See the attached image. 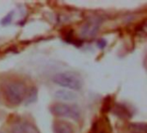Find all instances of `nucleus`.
I'll return each mask as SVG.
<instances>
[{"label": "nucleus", "instance_id": "obj_1", "mask_svg": "<svg viewBox=\"0 0 147 133\" xmlns=\"http://www.w3.org/2000/svg\"><path fill=\"white\" fill-rule=\"evenodd\" d=\"M28 91V88L22 82L13 81L4 87L3 93L4 97L9 103L17 106L25 101Z\"/></svg>", "mask_w": 147, "mask_h": 133}, {"label": "nucleus", "instance_id": "obj_2", "mask_svg": "<svg viewBox=\"0 0 147 133\" xmlns=\"http://www.w3.org/2000/svg\"><path fill=\"white\" fill-rule=\"evenodd\" d=\"M53 81L63 87L71 90H80L83 87L82 78L74 72H62L53 77Z\"/></svg>", "mask_w": 147, "mask_h": 133}, {"label": "nucleus", "instance_id": "obj_3", "mask_svg": "<svg viewBox=\"0 0 147 133\" xmlns=\"http://www.w3.org/2000/svg\"><path fill=\"white\" fill-rule=\"evenodd\" d=\"M51 113L59 118H69L78 120L80 118V109L76 105H68L65 103H58L51 108Z\"/></svg>", "mask_w": 147, "mask_h": 133}, {"label": "nucleus", "instance_id": "obj_4", "mask_svg": "<svg viewBox=\"0 0 147 133\" xmlns=\"http://www.w3.org/2000/svg\"><path fill=\"white\" fill-rule=\"evenodd\" d=\"M12 133H40L35 125L26 120L16 122L11 127Z\"/></svg>", "mask_w": 147, "mask_h": 133}, {"label": "nucleus", "instance_id": "obj_5", "mask_svg": "<svg viewBox=\"0 0 147 133\" xmlns=\"http://www.w3.org/2000/svg\"><path fill=\"white\" fill-rule=\"evenodd\" d=\"M100 27V22L98 19H90L88 21L82 29V35L86 38L93 37L98 31Z\"/></svg>", "mask_w": 147, "mask_h": 133}, {"label": "nucleus", "instance_id": "obj_6", "mask_svg": "<svg viewBox=\"0 0 147 133\" xmlns=\"http://www.w3.org/2000/svg\"><path fill=\"white\" fill-rule=\"evenodd\" d=\"M53 132L54 133H72V128L71 125L67 122L59 120L53 124Z\"/></svg>", "mask_w": 147, "mask_h": 133}, {"label": "nucleus", "instance_id": "obj_7", "mask_svg": "<svg viewBox=\"0 0 147 133\" xmlns=\"http://www.w3.org/2000/svg\"><path fill=\"white\" fill-rule=\"evenodd\" d=\"M55 97L59 100L64 101H72L77 99V95L67 90H59L55 93Z\"/></svg>", "mask_w": 147, "mask_h": 133}, {"label": "nucleus", "instance_id": "obj_8", "mask_svg": "<svg viewBox=\"0 0 147 133\" xmlns=\"http://www.w3.org/2000/svg\"><path fill=\"white\" fill-rule=\"evenodd\" d=\"M128 130L130 133H146V123H132L129 125Z\"/></svg>", "mask_w": 147, "mask_h": 133}, {"label": "nucleus", "instance_id": "obj_9", "mask_svg": "<svg viewBox=\"0 0 147 133\" xmlns=\"http://www.w3.org/2000/svg\"><path fill=\"white\" fill-rule=\"evenodd\" d=\"M36 98H37V90L34 87H33V88H31V89H29L28 91L25 102L27 104L28 103H32V102L36 100Z\"/></svg>", "mask_w": 147, "mask_h": 133}, {"label": "nucleus", "instance_id": "obj_10", "mask_svg": "<svg viewBox=\"0 0 147 133\" xmlns=\"http://www.w3.org/2000/svg\"><path fill=\"white\" fill-rule=\"evenodd\" d=\"M98 47H100L101 48H103L105 46H106V41L105 40H101V41H99L98 42Z\"/></svg>", "mask_w": 147, "mask_h": 133}, {"label": "nucleus", "instance_id": "obj_11", "mask_svg": "<svg viewBox=\"0 0 147 133\" xmlns=\"http://www.w3.org/2000/svg\"><path fill=\"white\" fill-rule=\"evenodd\" d=\"M0 133H2V132H0Z\"/></svg>", "mask_w": 147, "mask_h": 133}]
</instances>
